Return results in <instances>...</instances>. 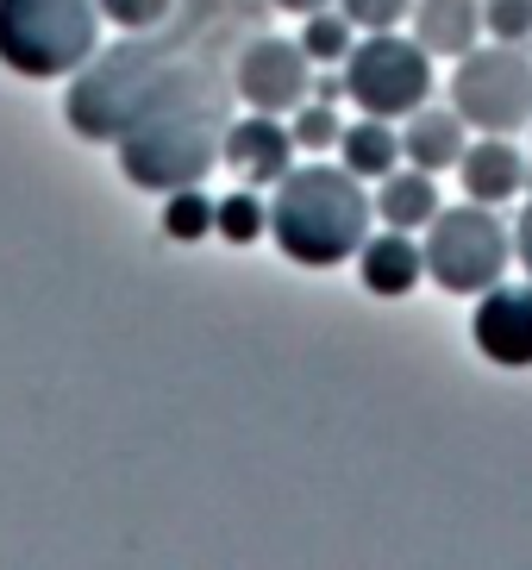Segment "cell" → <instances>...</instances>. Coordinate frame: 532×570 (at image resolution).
<instances>
[{"label":"cell","mask_w":532,"mask_h":570,"mask_svg":"<svg viewBox=\"0 0 532 570\" xmlns=\"http://www.w3.org/2000/svg\"><path fill=\"white\" fill-rule=\"evenodd\" d=\"M219 95L200 69H183L169 95L150 107L138 126L119 132V169L132 188L150 195H176V188L200 183L219 164Z\"/></svg>","instance_id":"1"},{"label":"cell","mask_w":532,"mask_h":570,"mask_svg":"<svg viewBox=\"0 0 532 570\" xmlns=\"http://www.w3.org/2000/svg\"><path fill=\"white\" fill-rule=\"evenodd\" d=\"M376 202L364 195V176L338 164H301L269 195V238L301 269H333L364 252Z\"/></svg>","instance_id":"2"},{"label":"cell","mask_w":532,"mask_h":570,"mask_svg":"<svg viewBox=\"0 0 532 570\" xmlns=\"http://www.w3.org/2000/svg\"><path fill=\"white\" fill-rule=\"evenodd\" d=\"M176 76H183V69L169 63V51L119 45V51L95 57V69H76V88H69V126H76V138L119 145V132L138 126L150 107L164 101Z\"/></svg>","instance_id":"3"},{"label":"cell","mask_w":532,"mask_h":570,"mask_svg":"<svg viewBox=\"0 0 532 570\" xmlns=\"http://www.w3.org/2000/svg\"><path fill=\"white\" fill-rule=\"evenodd\" d=\"M100 0H0V63L26 82H57L95 57Z\"/></svg>","instance_id":"4"},{"label":"cell","mask_w":532,"mask_h":570,"mask_svg":"<svg viewBox=\"0 0 532 570\" xmlns=\"http://www.w3.org/2000/svg\"><path fill=\"white\" fill-rule=\"evenodd\" d=\"M420 252H426V276L445 295H483V288L501 283V269L514 264V238L483 202H470V207H439Z\"/></svg>","instance_id":"5"},{"label":"cell","mask_w":532,"mask_h":570,"mask_svg":"<svg viewBox=\"0 0 532 570\" xmlns=\"http://www.w3.org/2000/svg\"><path fill=\"white\" fill-rule=\"evenodd\" d=\"M345 95L376 119H407L433 95V51L401 32H364L345 57Z\"/></svg>","instance_id":"6"},{"label":"cell","mask_w":532,"mask_h":570,"mask_svg":"<svg viewBox=\"0 0 532 570\" xmlns=\"http://www.w3.org/2000/svg\"><path fill=\"white\" fill-rule=\"evenodd\" d=\"M451 107L464 114L476 132H520L532 126V57L520 45H489V51H464L457 76H451Z\"/></svg>","instance_id":"7"},{"label":"cell","mask_w":532,"mask_h":570,"mask_svg":"<svg viewBox=\"0 0 532 570\" xmlns=\"http://www.w3.org/2000/svg\"><path fill=\"white\" fill-rule=\"evenodd\" d=\"M314 57L301 51V45H288V38H257V45H245V57H238L233 82H238V101L257 107V114H288V107H301L307 95H314Z\"/></svg>","instance_id":"8"},{"label":"cell","mask_w":532,"mask_h":570,"mask_svg":"<svg viewBox=\"0 0 532 570\" xmlns=\"http://www.w3.org/2000/svg\"><path fill=\"white\" fill-rule=\"evenodd\" d=\"M470 338L476 352L501 370H532V288H483L476 314H470Z\"/></svg>","instance_id":"9"},{"label":"cell","mask_w":532,"mask_h":570,"mask_svg":"<svg viewBox=\"0 0 532 570\" xmlns=\"http://www.w3.org/2000/svg\"><path fill=\"white\" fill-rule=\"evenodd\" d=\"M219 164H233L245 188H264V183L276 188L288 169H295V132H288L276 114H250V119H238V126H226Z\"/></svg>","instance_id":"10"},{"label":"cell","mask_w":532,"mask_h":570,"mask_svg":"<svg viewBox=\"0 0 532 570\" xmlns=\"http://www.w3.org/2000/svg\"><path fill=\"white\" fill-rule=\"evenodd\" d=\"M357 276H364L370 295H383V302H401V295H414V283L426 276V252L414 245V233H388L364 238V252H357Z\"/></svg>","instance_id":"11"},{"label":"cell","mask_w":532,"mask_h":570,"mask_svg":"<svg viewBox=\"0 0 532 570\" xmlns=\"http://www.w3.org/2000/svg\"><path fill=\"white\" fill-rule=\"evenodd\" d=\"M457 176H464L470 202L501 207V202H514L520 183H526V157H520L501 132H483V145H470V151L457 157Z\"/></svg>","instance_id":"12"},{"label":"cell","mask_w":532,"mask_h":570,"mask_svg":"<svg viewBox=\"0 0 532 570\" xmlns=\"http://www.w3.org/2000/svg\"><path fill=\"white\" fill-rule=\"evenodd\" d=\"M464 114L457 107H414L407 114V126H401V157L414 169H451L457 157H464Z\"/></svg>","instance_id":"13"},{"label":"cell","mask_w":532,"mask_h":570,"mask_svg":"<svg viewBox=\"0 0 532 570\" xmlns=\"http://www.w3.org/2000/svg\"><path fill=\"white\" fill-rule=\"evenodd\" d=\"M407 19L433 57H464L476 51V32H483V0H414Z\"/></svg>","instance_id":"14"},{"label":"cell","mask_w":532,"mask_h":570,"mask_svg":"<svg viewBox=\"0 0 532 570\" xmlns=\"http://www.w3.org/2000/svg\"><path fill=\"white\" fill-rule=\"evenodd\" d=\"M376 214L383 226H401V233H420V226H433L439 214V183L433 169H388L383 183H376Z\"/></svg>","instance_id":"15"},{"label":"cell","mask_w":532,"mask_h":570,"mask_svg":"<svg viewBox=\"0 0 532 570\" xmlns=\"http://www.w3.org/2000/svg\"><path fill=\"white\" fill-rule=\"evenodd\" d=\"M338 157H345V169H351V176H364V183H383L388 169L407 164V157H401L395 119H376V114H364L357 126L338 132Z\"/></svg>","instance_id":"16"},{"label":"cell","mask_w":532,"mask_h":570,"mask_svg":"<svg viewBox=\"0 0 532 570\" xmlns=\"http://www.w3.org/2000/svg\"><path fill=\"white\" fill-rule=\"evenodd\" d=\"M351 45H357V26H351L338 7H319V13H307V26H301V51L314 57V63H345Z\"/></svg>","instance_id":"17"},{"label":"cell","mask_w":532,"mask_h":570,"mask_svg":"<svg viewBox=\"0 0 532 570\" xmlns=\"http://www.w3.org/2000/svg\"><path fill=\"white\" fill-rule=\"evenodd\" d=\"M214 233L226 238V245H257V238L269 233V202H257L250 188L214 202Z\"/></svg>","instance_id":"18"},{"label":"cell","mask_w":532,"mask_h":570,"mask_svg":"<svg viewBox=\"0 0 532 570\" xmlns=\"http://www.w3.org/2000/svg\"><path fill=\"white\" fill-rule=\"evenodd\" d=\"M164 233L176 238V245H195V238L214 233V202L200 195V183H188V188H176V195H169V207H164Z\"/></svg>","instance_id":"19"},{"label":"cell","mask_w":532,"mask_h":570,"mask_svg":"<svg viewBox=\"0 0 532 570\" xmlns=\"http://www.w3.org/2000/svg\"><path fill=\"white\" fill-rule=\"evenodd\" d=\"M288 132H295V151H338V132H345V119L333 114V101H301L295 107V126H288Z\"/></svg>","instance_id":"20"},{"label":"cell","mask_w":532,"mask_h":570,"mask_svg":"<svg viewBox=\"0 0 532 570\" xmlns=\"http://www.w3.org/2000/svg\"><path fill=\"white\" fill-rule=\"evenodd\" d=\"M483 32L495 45H532V0H483Z\"/></svg>","instance_id":"21"},{"label":"cell","mask_w":532,"mask_h":570,"mask_svg":"<svg viewBox=\"0 0 532 570\" xmlns=\"http://www.w3.org/2000/svg\"><path fill=\"white\" fill-rule=\"evenodd\" d=\"M333 7L357 26V32H395L401 19L414 13V0H333Z\"/></svg>","instance_id":"22"},{"label":"cell","mask_w":532,"mask_h":570,"mask_svg":"<svg viewBox=\"0 0 532 570\" xmlns=\"http://www.w3.org/2000/svg\"><path fill=\"white\" fill-rule=\"evenodd\" d=\"M169 7L176 0H100V19H114L119 32H150L169 19Z\"/></svg>","instance_id":"23"},{"label":"cell","mask_w":532,"mask_h":570,"mask_svg":"<svg viewBox=\"0 0 532 570\" xmlns=\"http://www.w3.org/2000/svg\"><path fill=\"white\" fill-rule=\"evenodd\" d=\"M514 252H520V264H526V276H532V207L520 214V233H514Z\"/></svg>","instance_id":"24"},{"label":"cell","mask_w":532,"mask_h":570,"mask_svg":"<svg viewBox=\"0 0 532 570\" xmlns=\"http://www.w3.org/2000/svg\"><path fill=\"white\" fill-rule=\"evenodd\" d=\"M345 95V76H319L314 82V101H338Z\"/></svg>","instance_id":"25"},{"label":"cell","mask_w":532,"mask_h":570,"mask_svg":"<svg viewBox=\"0 0 532 570\" xmlns=\"http://www.w3.org/2000/svg\"><path fill=\"white\" fill-rule=\"evenodd\" d=\"M276 7H283V13H301V19H307V13H319V7H333V0H276Z\"/></svg>","instance_id":"26"}]
</instances>
